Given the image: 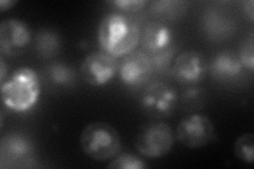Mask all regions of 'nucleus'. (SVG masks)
I'll return each instance as SVG.
<instances>
[{
	"label": "nucleus",
	"mask_w": 254,
	"mask_h": 169,
	"mask_svg": "<svg viewBox=\"0 0 254 169\" xmlns=\"http://www.w3.org/2000/svg\"><path fill=\"white\" fill-rule=\"evenodd\" d=\"M141 39V29L136 19L125 13H109L98 29L102 50L114 57H124L132 52Z\"/></svg>",
	"instance_id": "1"
},
{
	"label": "nucleus",
	"mask_w": 254,
	"mask_h": 169,
	"mask_svg": "<svg viewBox=\"0 0 254 169\" xmlns=\"http://www.w3.org/2000/svg\"><path fill=\"white\" fill-rule=\"evenodd\" d=\"M41 77L30 67H20L1 83V100L4 106L17 113L35 107L41 96Z\"/></svg>",
	"instance_id": "2"
},
{
	"label": "nucleus",
	"mask_w": 254,
	"mask_h": 169,
	"mask_svg": "<svg viewBox=\"0 0 254 169\" xmlns=\"http://www.w3.org/2000/svg\"><path fill=\"white\" fill-rule=\"evenodd\" d=\"M84 154L94 161L114 159L121 150V136L115 127L105 122L87 125L79 138Z\"/></svg>",
	"instance_id": "3"
},
{
	"label": "nucleus",
	"mask_w": 254,
	"mask_h": 169,
	"mask_svg": "<svg viewBox=\"0 0 254 169\" xmlns=\"http://www.w3.org/2000/svg\"><path fill=\"white\" fill-rule=\"evenodd\" d=\"M175 133L164 122H150L141 127L136 139L137 151L147 159H160L168 156L174 147Z\"/></svg>",
	"instance_id": "4"
},
{
	"label": "nucleus",
	"mask_w": 254,
	"mask_h": 169,
	"mask_svg": "<svg viewBox=\"0 0 254 169\" xmlns=\"http://www.w3.org/2000/svg\"><path fill=\"white\" fill-rule=\"evenodd\" d=\"M175 138L188 148H200L215 138V127L208 115L194 112L178 123Z\"/></svg>",
	"instance_id": "5"
},
{
	"label": "nucleus",
	"mask_w": 254,
	"mask_h": 169,
	"mask_svg": "<svg viewBox=\"0 0 254 169\" xmlns=\"http://www.w3.org/2000/svg\"><path fill=\"white\" fill-rule=\"evenodd\" d=\"M178 104V94L174 87L156 82L148 85L140 96V107L144 113L155 118L171 116Z\"/></svg>",
	"instance_id": "6"
},
{
	"label": "nucleus",
	"mask_w": 254,
	"mask_h": 169,
	"mask_svg": "<svg viewBox=\"0 0 254 169\" xmlns=\"http://www.w3.org/2000/svg\"><path fill=\"white\" fill-rule=\"evenodd\" d=\"M209 72V63L198 51L189 50L180 53L174 59L171 75L185 86L200 84Z\"/></svg>",
	"instance_id": "7"
},
{
	"label": "nucleus",
	"mask_w": 254,
	"mask_h": 169,
	"mask_svg": "<svg viewBox=\"0 0 254 169\" xmlns=\"http://www.w3.org/2000/svg\"><path fill=\"white\" fill-rule=\"evenodd\" d=\"M119 65L116 57L101 51L87 55L81 65V75L92 87H103L114 79Z\"/></svg>",
	"instance_id": "8"
},
{
	"label": "nucleus",
	"mask_w": 254,
	"mask_h": 169,
	"mask_svg": "<svg viewBox=\"0 0 254 169\" xmlns=\"http://www.w3.org/2000/svg\"><path fill=\"white\" fill-rule=\"evenodd\" d=\"M122 83L131 88L145 85L154 73L152 57L143 51H132L125 55L119 65Z\"/></svg>",
	"instance_id": "9"
},
{
	"label": "nucleus",
	"mask_w": 254,
	"mask_h": 169,
	"mask_svg": "<svg viewBox=\"0 0 254 169\" xmlns=\"http://www.w3.org/2000/svg\"><path fill=\"white\" fill-rule=\"evenodd\" d=\"M31 40L32 32L25 21L10 18L0 23V51L2 55H19L27 49Z\"/></svg>",
	"instance_id": "10"
},
{
	"label": "nucleus",
	"mask_w": 254,
	"mask_h": 169,
	"mask_svg": "<svg viewBox=\"0 0 254 169\" xmlns=\"http://www.w3.org/2000/svg\"><path fill=\"white\" fill-rule=\"evenodd\" d=\"M35 148L28 136L18 132L5 134L0 142V157L1 162L12 167L28 166L33 161Z\"/></svg>",
	"instance_id": "11"
},
{
	"label": "nucleus",
	"mask_w": 254,
	"mask_h": 169,
	"mask_svg": "<svg viewBox=\"0 0 254 169\" xmlns=\"http://www.w3.org/2000/svg\"><path fill=\"white\" fill-rule=\"evenodd\" d=\"M200 27L206 37L218 43L234 35L236 23L226 12L218 7H210L201 15Z\"/></svg>",
	"instance_id": "12"
},
{
	"label": "nucleus",
	"mask_w": 254,
	"mask_h": 169,
	"mask_svg": "<svg viewBox=\"0 0 254 169\" xmlns=\"http://www.w3.org/2000/svg\"><path fill=\"white\" fill-rule=\"evenodd\" d=\"M142 48L153 56L174 45L173 30L161 21H150L141 32Z\"/></svg>",
	"instance_id": "13"
},
{
	"label": "nucleus",
	"mask_w": 254,
	"mask_h": 169,
	"mask_svg": "<svg viewBox=\"0 0 254 169\" xmlns=\"http://www.w3.org/2000/svg\"><path fill=\"white\" fill-rule=\"evenodd\" d=\"M244 69L237 54L228 50L214 55L209 65V72L212 77L222 83L234 82L240 78Z\"/></svg>",
	"instance_id": "14"
},
{
	"label": "nucleus",
	"mask_w": 254,
	"mask_h": 169,
	"mask_svg": "<svg viewBox=\"0 0 254 169\" xmlns=\"http://www.w3.org/2000/svg\"><path fill=\"white\" fill-rule=\"evenodd\" d=\"M43 79L45 85L54 92L70 90L77 80L74 70L61 61L49 63L43 71Z\"/></svg>",
	"instance_id": "15"
},
{
	"label": "nucleus",
	"mask_w": 254,
	"mask_h": 169,
	"mask_svg": "<svg viewBox=\"0 0 254 169\" xmlns=\"http://www.w3.org/2000/svg\"><path fill=\"white\" fill-rule=\"evenodd\" d=\"M62 49V39L57 31L42 29L35 36V51L41 58H52Z\"/></svg>",
	"instance_id": "16"
},
{
	"label": "nucleus",
	"mask_w": 254,
	"mask_h": 169,
	"mask_svg": "<svg viewBox=\"0 0 254 169\" xmlns=\"http://www.w3.org/2000/svg\"><path fill=\"white\" fill-rule=\"evenodd\" d=\"M148 5L150 14L157 18L177 19L187 13L189 2L182 0H157L149 2Z\"/></svg>",
	"instance_id": "17"
},
{
	"label": "nucleus",
	"mask_w": 254,
	"mask_h": 169,
	"mask_svg": "<svg viewBox=\"0 0 254 169\" xmlns=\"http://www.w3.org/2000/svg\"><path fill=\"white\" fill-rule=\"evenodd\" d=\"M176 52L177 47L174 44L170 48H168V49L150 56L153 61L154 71L156 73L161 75H166L171 73L174 59L176 57Z\"/></svg>",
	"instance_id": "18"
},
{
	"label": "nucleus",
	"mask_w": 254,
	"mask_h": 169,
	"mask_svg": "<svg viewBox=\"0 0 254 169\" xmlns=\"http://www.w3.org/2000/svg\"><path fill=\"white\" fill-rule=\"evenodd\" d=\"M234 155L245 163H253L254 154V135L253 133H245L236 139L234 146Z\"/></svg>",
	"instance_id": "19"
},
{
	"label": "nucleus",
	"mask_w": 254,
	"mask_h": 169,
	"mask_svg": "<svg viewBox=\"0 0 254 169\" xmlns=\"http://www.w3.org/2000/svg\"><path fill=\"white\" fill-rule=\"evenodd\" d=\"M205 92L201 88L196 86H190L181 96V104L188 111L198 110L204 106Z\"/></svg>",
	"instance_id": "20"
},
{
	"label": "nucleus",
	"mask_w": 254,
	"mask_h": 169,
	"mask_svg": "<svg viewBox=\"0 0 254 169\" xmlns=\"http://www.w3.org/2000/svg\"><path fill=\"white\" fill-rule=\"evenodd\" d=\"M148 167V164L144 160L136 155L128 154V152L119 156L117 155L108 165V168L111 169H146Z\"/></svg>",
	"instance_id": "21"
},
{
	"label": "nucleus",
	"mask_w": 254,
	"mask_h": 169,
	"mask_svg": "<svg viewBox=\"0 0 254 169\" xmlns=\"http://www.w3.org/2000/svg\"><path fill=\"white\" fill-rule=\"evenodd\" d=\"M237 56L244 68L252 73L254 71V37L252 33L244 39Z\"/></svg>",
	"instance_id": "22"
},
{
	"label": "nucleus",
	"mask_w": 254,
	"mask_h": 169,
	"mask_svg": "<svg viewBox=\"0 0 254 169\" xmlns=\"http://www.w3.org/2000/svg\"><path fill=\"white\" fill-rule=\"evenodd\" d=\"M108 3L126 13H138L149 4L146 0H114Z\"/></svg>",
	"instance_id": "23"
},
{
	"label": "nucleus",
	"mask_w": 254,
	"mask_h": 169,
	"mask_svg": "<svg viewBox=\"0 0 254 169\" xmlns=\"http://www.w3.org/2000/svg\"><path fill=\"white\" fill-rule=\"evenodd\" d=\"M243 9L245 14L248 16L251 22L254 21V1L253 0H248L243 3Z\"/></svg>",
	"instance_id": "24"
},
{
	"label": "nucleus",
	"mask_w": 254,
	"mask_h": 169,
	"mask_svg": "<svg viewBox=\"0 0 254 169\" xmlns=\"http://www.w3.org/2000/svg\"><path fill=\"white\" fill-rule=\"evenodd\" d=\"M16 3L17 2L13 1V0H1V1H0V11L4 12L7 10H11Z\"/></svg>",
	"instance_id": "25"
},
{
	"label": "nucleus",
	"mask_w": 254,
	"mask_h": 169,
	"mask_svg": "<svg viewBox=\"0 0 254 169\" xmlns=\"http://www.w3.org/2000/svg\"><path fill=\"white\" fill-rule=\"evenodd\" d=\"M6 77V65L3 58H0V83H3Z\"/></svg>",
	"instance_id": "26"
}]
</instances>
